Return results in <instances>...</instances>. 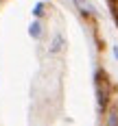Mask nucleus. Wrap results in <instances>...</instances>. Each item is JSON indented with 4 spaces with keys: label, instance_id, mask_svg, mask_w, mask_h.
I'll return each instance as SVG.
<instances>
[{
    "label": "nucleus",
    "instance_id": "nucleus-1",
    "mask_svg": "<svg viewBox=\"0 0 118 126\" xmlns=\"http://www.w3.org/2000/svg\"><path fill=\"white\" fill-rule=\"evenodd\" d=\"M92 80H94V102H96V115L103 117L105 111L109 109L112 104V83L107 78V72L103 67H96L94 74H92Z\"/></svg>",
    "mask_w": 118,
    "mask_h": 126
},
{
    "label": "nucleus",
    "instance_id": "nucleus-3",
    "mask_svg": "<svg viewBox=\"0 0 118 126\" xmlns=\"http://www.w3.org/2000/svg\"><path fill=\"white\" fill-rule=\"evenodd\" d=\"M66 46H68V39L64 37V33H61V31H57V33L50 37V44H48V54H50V57H55V54L64 52Z\"/></svg>",
    "mask_w": 118,
    "mask_h": 126
},
{
    "label": "nucleus",
    "instance_id": "nucleus-5",
    "mask_svg": "<svg viewBox=\"0 0 118 126\" xmlns=\"http://www.w3.org/2000/svg\"><path fill=\"white\" fill-rule=\"evenodd\" d=\"M26 33H28V37L39 41V39L44 37V24H42V20H31V24L26 28Z\"/></svg>",
    "mask_w": 118,
    "mask_h": 126
},
{
    "label": "nucleus",
    "instance_id": "nucleus-9",
    "mask_svg": "<svg viewBox=\"0 0 118 126\" xmlns=\"http://www.w3.org/2000/svg\"><path fill=\"white\" fill-rule=\"evenodd\" d=\"M0 2H2V0H0Z\"/></svg>",
    "mask_w": 118,
    "mask_h": 126
},
{
    "label": "nucleus",
    "instance_id": "nucleus-6",
    "mask_svg": "<svg viewBox=\"0 0 118 126\" xmlns=\"http://www.w3.org/2000/svg\"><path fill=\"white\" fill-rule=\"evenodd\" d=\"M46 15V2L44 0H39L33 4V9H31V20H42Z\"/></svg>",
    "mask_w": 118,
    "mask_h": 126
},
{
    "label": "nucleus",
    "instance_id": "nucleus-2",
    "mask_svg": "<svg viewBox=\"0 0 118 126\" xmlns=\"http://www.w3.org/2000/svg\"><path fill=\"white\" fill-rule=\"evenodd\" d=\"M72 4H74V9L79 11L81 17H85V20H92V17H96L98 13H96V7H94V2L92 0H72Z\"/></svg>",
    "mask_w": 118,
    "mask_h": 126
},
{
    "label": "nucleus",
    "instance_id": "nucleus-8",
    "mask_svg": "<svg viewBox=\"0 0 118 126\" xmlns=\"http://www.w3.org/2000/svg\"><path fill=\"white\" fill-rule=\"evenodd\" d=\"M112 57H114V61L118 63V44H112Z\"/></svg>",
    "mask_w": 118,
    "mask_h": 126
},
{
    "label": "nucleus",
    "instance_id": "nucleus-4",
    "mask_svg": "<svg viewBox=\"0 0 118 126\" xmlns=\"http://www.w3.org/2000/svg\"><path fill=\"white\" fill-rule=\"evenodd\" d=\"M103 126H118V102H112L103 115Z\"/></svg>",
    "mask_w": 118,
    "mask_h": 126
},
{
    "label": "nucleus",
    "instance_id": "nucleus-7",
    "mask_svg": "<svg viewBox=\"0 0 118 126\" xmlns=\"http://www.w3.org/2000/svg\"><path fill=\"white\" fill-rule=\"evenodd\" d=\"M112 17H114V24L118 28V4H112Z\"/></svg>",
    "mask_w": 118,
    "mask_h": 126
}]
</instances>
